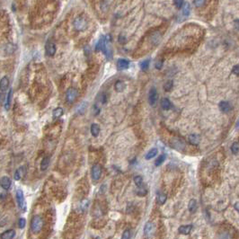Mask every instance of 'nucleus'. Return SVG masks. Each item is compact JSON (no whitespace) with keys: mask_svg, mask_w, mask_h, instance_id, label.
<instances>
[{"mask_svg":"<svg viewBox=\"0 0 239 239\" xmlns=\"http://www.w3.org/2000/svg\"><path fill=\"white\" fill-rule=\"evenodd\" d=\"M171 147L176 150H178V151H181V150H183L185 148V143L181 138H174L171 141Z\"/></svg>","mask_w":239,"mask_h":239,"instance_id":"nucleus-6","label":"nucleus"},{"mask_svg":"<svg viewBox=\"0 0 239 239\" xmlns=\"http://www.w3.org/2000/svg\"><path fill=\"white\" fill-rule=\"evenodd\" d=\"M95 50H102L103 54L106 56L108 59L112 58V50L111 47V37L110 35L107 36H102L100 40L97 42L95 46Z\"/></svg>","mask_w":239,"mask_h":239,"instance_id":"nucleus-1","label":"nucleus"},{"mask_svg":"<svg viewBox=\"0 0 239 239\" xmlns=\"http://www.w3.org/2000/svg\"><path fill=\"white\" fill-rule=\"evenodd\" d=\"M154 232V226L151 222H147L144 228V234L147 237H150Z\"/></svg>","mask_w":239,"mask_h":239,"instance_id":"nucleus-12","label":"nucleus"},{"mask_svg":"<svg viewBox=\"0 0 239 239\" xmlns=\"http://www.w3.org/2000/svg\"><path fill=\"white\" fill-rule=\"evenodd\" d=\"M231 151H232V153L235 154V155L238 153V151H239V143L236 142V143H234V144L231 146Z\"/></svg>","mask_w":239,"mask_h":239,"instance_id":"nucleus-32","label":"nucleus"},{"mask_svg":"<svg viewBox=\"0 0 239 239\" xmlns=\"http://www.w3.org/2000/svg\"><path fill=\"white\" fill-rule=\"evenodd\" d=\"M50 156H45L42 159L41 163V171L47 170V168L49 167V165H50Z\"/></svg>","mask_w":239,"mask_h":239,"instance_id":"nucleus-18","label":"nucleus"},{"mask_svg":"<svg viewBox=\"0 0 239 239\" xmlns=\"http://www.w3.org/2000/svg\"><path fill=\"white\" fill-rule=\"evenodd\" d=\"M130 230L129 229H126L124 232H123L122 236H121V239H129L130 238Z\"/></svg>","mask_w":239,"mask_h":239,"instance_id":"nucleus-34","label":"nucleus"},{"mask_svg":"<svg viewBox=\"0 0 239 239\" xmlns=\"http://www.w3.org/2000/svg\"><path fill=\"white\" fill-rule=\"evenodd\" d=\"M101 175H102V167L99 165H94L91 170V176L93 180L94 181L99 180Z\"/></svg>","mask_w":239,"mask_h":239,"instance_id":"nucleus-7","label":"nucleus"},{"mask_svg":"<svg viewBox=\"0 0 239 239\" xmlns=\"http://www.w3.org/2000/svg\"><path fill=\"white\" fill-rule=\"evenodd\" d=\"M158 98V94H157V91L155 87H152L149 91V94H148V103L150 105H155V103H156Z\"/></svg>","mask_w":239,"mask_h":239,"instance_id":"nucleus-8","label":"nucleus"},{"mask_svg":"<svg viewBox=\"0 0 239 239\" xmlns=\"http://www.w3.org/2000/svg\"><path fill=\"white\" fill-rule=\"evenodd\" d=\"M220 239H229V236L227 233H222V236H220Z\"/></svg>","mask_w":239,"mask_h":239,"instance_id":"nucleus-41","label":"nucleus"},{"mask_svg":"<svg viewBox=\"0 0 239 239\" xmlns=\"http://www.w3.org/2000/svg\"><path fill=\"white\" fill-rule=\"evenodd\" d=\"M192 229L191 225H186V226H181L179 227V232L183 235H189Z\"/></svg>","mask_w":239,"mask_h":239,"instance_id":"nucleus-16","label":"nucleus"},{"mask_svg":"<svg viewBox=\"0 0 239 239\" xmlns=\"http://www.w3.org/2000/svg\"><path fill=\"white\" fill-rule=\"evenodd\" d=\"M77 95H78L77 89H76L74 87H70L66 92V100L68 103H72L76 101Z\"/></svg>","mask_w":239,"mask_h":239,"instance_id":"nucleus-4","label":"nucleus"},{"mask_svg":"<svg viewBox=\"0 0 239 239\" xmlns=\"http://www.w3.org/2000/svg\"><path fill=\"white\" fill-rule=\"evenodd\" d=\"M234 26H235V28H236V30H238V31H239V19L235 21V23H234Z\"/></svg>","mask_w":239,"mask_h":239,"instance_id":"nucleus-42","label":"nucleus"},{"mask_svg":"<svg viewBox=\"0 0 239 239\" xmlns=\"http://www.w3.org/2000/svg\"><path fill=\"white\" fill-rule=\"evenodd\" d=\"M45 50H46V53L48 56H54L55 53H56V45L53 42L51 41H48L46 43V46H45Z\"/></svg>","mask_w":239,"mask_h":239,"instance_id":"nucleus-9","label":"nucleus"},{"mask_svg":"<svg viewBox=\"0 0 239 239\" xmlns=\"http://www.w3.org/2000/svg\"><path fill=\"white\" fill-rule=\"evenodd\" d=\"M16 201H17V204H18L19 209H22L23 211H25L26 203H25V200H24L23 192L21 189H18L16 191Z\"/></svg>","mask_w":239,"mask_h":239,"instance_id":"nucleus-5","label":"nucleus"},{"mask_svg":"<svg viewBox=\"0 0 239 239\" xmlns=\"http://www.w3.org/2000/svg\"><path fill=\"white\" fill-rule=\"evenodd\" d=\"M0 88H1V94H2V97H3V94L6 92L7 88L9 87V79H8L7 76H4L2 79H1V82H0Z\"/></svg>","mask_w":239,"mask_h":239,"instance_id":"nucleus-10","label":"nucleus"},{"mask_svg":"<svg viewBox=\"0 0 239 239\" xmlns=\"http://www.w3.org/2000/svg\"><path fill=\"white\" fill-rule=\"evenodd\" d=\"M161 107L163 108V110L168 111V110H170L172 108V103L167 98H164L161 101Z\"/></svg>","mask_w":239,"mask_h":239,"instance_id":"nucleus-19","label":"nucleus"},{"mask_svg":"<svg viewBox=\"0 0 239 239\" xmlns=\"http://www.w3.org/2000/svg\"><path fill=\"white\" fill-rule=\"evenodd\" d=\"M15 236V231L13 229L6 230L1 234V239H14Z\"/></svg>","mask_w":239,"mask_h":239,"instance_id":"nucleus-14","label":"nucleus"},{"mask_svg":"<svg viewBox=\"0 0 239 239\" xmlns=\"http://www.w3.org/2000/svg\"><path fill=\"white\" fill-rule=\"evenodd\" d=\"M233 73L235 74V75H236V76H239V65H237V66H235L234 67H233Z\"/></svg>","mask_w":239,"mask_h":239,"instance_id":"nucleus-38","label":"nucleus"},{"mask_svg":"<svg viewBox=\"0 0 239 239\" xmlns=\"http://www.w3.org/2000/svg\"><path fill=\"white\" fill-rule=\"evenodd\" d=\"M166 199H167V196L165 195V193H158V196H157V202H158L160 205L165 204V202L166 201Z\"/></svg>","mask_w":239,"mask_h":239,"instance_id":"nucleus-29","label":"nucleus"},{"mask_svg":"<svg viewBox=\"0 0 239 239\" xmlns=\"http://www.w3.org/2000/svg\"><path fill=\"white\" fill-rule=\"evenodd\" d=\"M174 4L177 8H181V7H183V5L184 4V2L180 0V1H174Z\"/></svg>","mask_w":239,"mask_h":239,"instance_id":"nucleus-37","label":"nucleus"},{"mask_svg":"<svg viewBox=\"0 0 239 239\" xmlns=\"http://www.w3.org/2000/svg\"><path fill=\"white\" fill-rule=\"evenodd\" d=\"M26 225V220L23 218H21L19 220H18V227L19 228H23Z\"/></svg>","mask_w":239,"mask_h":239,"instance_id":"nucleus-36","label":"nucleus"},{"mask_svg":"<svg viewBox=\"0 0 239 239\" xmlns=\"http://www.w3.org/2000/svg\"><path fill=\"white\" fill-rule=\"evenodd\" d=\"M31 231L33 234H39L43 227V220L40 216H34L31 220Z\"/></svg>","mask_w":239,"mask_h":239,"instance_id":"nucleus-2","label":"nucleus"},{"mask_svg":"<svg viewBox=\"0 0 239 239\" xmlns=\"http://www.w3.org/2000/svg\"><path fill=\"white\" fill-rule=\"evenodd\" d=\"M193 4L197 7H200L206 4V1H204V0H195V1H193Z\"/></svg>","mask_w":239,"mask_h":239,"instance_id":"nucleus-35","label":"nucleus"},{"mask_svg":"<svg viewBox=\"0 0 239 239\" xmlns=\"http://www.w3.org/2000/svg\"><path fill=\"white\" fill-rule=\"evenodd\" d=\"M219 109L223 112H228L230 111V109H231V107H230V104L227 102L223 101L219 103Z\"/></svg>","mask_w":239,"mask_h":239,"instance_id":"nucleus-21","label":"nucleus"},{"mask_svg":"<svg viewBox=\"0 0 239 239\" xmlns=\"http://www.w3.org/2000/svg\"><path fill=\"white\" fill-rule=\"evenodd\" d=\"M96 239H101V238H100V237H97Z\"/></svg>","mask_w":239,"mask_h":239,"instance_id":"nucleus-45","label":"nucleus"},{"mask_svg":"<svg viewBox=\"0 0 239 239\" xmlns=\"http://www.w3.org/2000/svg\"><path fill=\"white\" fill-rule=\"evenodd\" d=\"M125 83L124 82H122L121 80L117 81L116 83H115V85H114V88H115V91H116L117 93H121L123 90L125 89Z\"/></svg>","mask_w":239,"mask_h":239,"instance_id":"nucleus-17","label":"nucleus"},{"mask_svg":"<svg viewBox=\"0 0 239 239\" xmlns=\"http://www.w3.org/2000/svg\"><path fill=\"white\" fill-rule=\"evenodd\" d=\"M173 85H174V83H173V81H171V80H169V81H167L165 84V86H164V89L165 90V91H170L172 88H173Z\"/></svg>","mask_w":239,"mask_h":239,"instance_id":"nucleus-33","label":"nucleus"},{"mask_svg":"<svg viewBox=\"0 0 239 239\" xmlns=\"http://www.w3.org/2000/svg\"><path fill=\"white\" fill-rule=\"evenodd\" d=\"M236 128H237V129H239V121L236 122Z\"/></svg>","mask_w":239,"mask_h":239,"instance_id":"nucleus-44","label":"nucleus"},{"mask_svg":"<svg viewBox=\"0 0 239 239\" xmlns=\"http://www.w3.org/2000/svg\"><path fill=\"white\" fill-rule=\"evenodd\" d=\"M149 64H150V59H149L144 60L143 62H141V64H140L141 69H142V70H147L148 68V67H149Z\"/></svg>","mask_w":239,"mask_h":239,"instance_id":"nucleus-31","label":"nucleus"},{"mask_svg":"<svg viewBox=\"0 0 239 239\" xmlns=\"http://www.w3.org/2000/svg\"><path fill=\"white\" fill-rule=\"evenodd\" d=\"M11 97H12V89H9V91H8V93L6 96V103H5V109L6 110H8L10 107Z\"/></svg>","mask_w":239,"mask_h":239,"instance_id":"nucleus-24","label":"nucleus"},{"mask_svg":"<svg viewBox=\"0 0 239 239\" xmlns=\"http://www.w3.org/2000/svg\"><path fill=\"white\" fill-rule=\"evenodd\" d=\"M234 207H235V209H236V211H238V212H239V202H236Z\"/></svg>","mask_w":239,"mask_h":239,"instance_id":"nucleus-43","label":"nucleus"},{"mask_svg":"<svg viewBox=\"0 0 239 239\" xmlns=\"http://www.w3.org/2000/svg\"><path fill=\"white\" fill-rule=\"evenodd\" d=\"M63 112H64L63 108H61V107H57L56 109H54V110H53V112H52L53 118H54V119H59V118H60L61 116H62Z\"/></svg>","mask_w":239,"mask_h":239,"instance_id":"nucleus-20","label":"nucleus"},{"mask_svg":"<svg viewBox=\"0 0 239 239\" xmlns=\"http://www.w3.org/2000/svg\"><path fill=\"white\" fill-rule=\"evenodd\" d=\"M119 41H120L121 43V41H122V43H125V41H126L125 37L122 36V35H120V36H119Z\"/></svg>","mask_w":239,"mask_h":239,"instance_id":"nucleus-40","label":"nucleus"},{"mask_svg":"<svg viewBox=\"0 0 239 239\" xmlns=\"http://www.w3.org/2000/svg\"><path fill=\"white\" fill-rule=\"evenodd\" d=\"M165 158H166V155H165V154H162V155L159 156L157 157V159L156 160V162H155L156 166H159V165H161L165 162Z\"/></svg>","mask_w":239,"mask_h":239,"instance_id":"nucleus-30","label":"nucleus"},{"mask_svg":"<svg viewBox=\"0 0 239 239\" xmlns=\"http://www.w3.org/2000/svg\"><path fill=\"white\" fill-rule=\"evenodd\" d=\"M190 10H191V8H190V5L189 4H186L183 8V11H182V14H181V16H182V18L184 19V18H186V17H188L189 14H190Z\"/></svg>","mask_w":239,"mask_h":239,"instance_id":"nucleus-26","label":"nucleus"},{"mask_svg":"<svg viewBox=\"0 0 239 239\" xmlns=\"http://www.w3.org/2000/svg\"><path fill=\"white\" fill-rule=\"evenodd\" d=\"M189 141L190 143L192 144V145H198L199 142H200V138L198 135H195V134H191L189 136Z\"/></svg>","mask_w":239,"mask_h":239,"instance_id":"nucleus-28","label":"nucleus"},{"mask_svg":"<svg viewBox=\"0 0 239 239\" xmlns=\"http://www.w3.org/2000/svg\"><path fill=\"white\" fill-rule=\"evenodd\" d=\"M100 133V127L98 124H96V123H93L91 125V134L94 136V137H97Z\"/></svg>","mask_w":239,"mask_h":239,"instance_id":"nucleus-22","label":"nucleus"},{"mask_svg":"<svg viewBox=\"0 0 239 239\" xmlns=\"http://www.w3.org/2000/svg\"><path fill=\"white\" fill-rule=\"evenodd\" d=\"M73 25H74V28L76 30V31H84L86 29L87 27V21L82 16H78L74 20L73 22Z\"/></svg>","mask_w":239,"mask_h":239,"instance_id":"nucleus-3","label":"nucleus"},{"mask_svg":"<svg viewBox=\"0 0 239 239\" xmlns=\"http://www.w3.org/2000/svg\"><path fill=\"white\" fill-rule=\"evenodd\" d=\"M134 183L136 184V186L138 187V189L144 187L143 186V179L140 175H137L134 177Z\"/></svg>","mask_w":239,"mask_h":239,"instance_id":"nucleus-27","label":"nucleus"},{"mask_svg":"<svg viewBox=\"0 0 239 239\" xmlns=\"http://www.w3.org/2000/svg\"><path fill=\"white\" fill-rule=\"evenodd\" d=\"M129 67V61L124 59H120L117 61V68L119 70H124Z\"/></svg>","mask_w":239,"mask_h":239,"instance_id":"nucleus-11","label":"nucleus"},{"mask_svg":"<svg viewBox=\"0 0 239 239\" xmlns=\"http://www.w3.org/2000/svg\"><path fill=\"white\" fill-rule=\"evenodd\" d=\"M157 153H158V149L157 148H151L149 150V151L147 153V155H146V156H145V158L147 159V160H149V159H151V158H153V157H155L156 155H157Z\"/></svg>","mask_w":239,"mask_h":239,"instance_id":"nucleus-23","label":"nucleus"},{"mask_svg":"<svg viewBox=\"0 0 239 239\" xmlns=\"http://www.w3.org/2000/svg\"><path fill=\"white\" fill-rule=\"evenodd\" d=\"M163 67V60H160V61H158V62H156V68L157 69H161Z\"/></svg>","mask_w":239,"mask_h":239,"instance_id":"nucleus-39","label":"nucleus"},{"mask_svg":"<svg viewBox=\"0 0 239 239\" xmlns=\"http://www.w3.org/2000/svg\"><path fill=\"white\" fill-rule=\"evenodd\" d=\"M197 201L196 200H191L190 202H189V205H188V209H189V211L193 213V212H195L196 209H197Z\"/></svg>","mask_w":239,"mask_h":239,"instance_id":"nucleus-25","label":"nucleus"},{"mask_svg":"<svg viewBox=\"0 0 239 239\" xmlns=\"http://www.w3.org/2000/svg\"><path fill=\"white\" fill-rule=\"evenodd\" d=\"M25 173H26V170H25V168L23 166L22 167H19L18 169H17L14 173V180L16 181H18L20 180L21 178H23V177L25 175Z\"/></svg>","mask_w":239,"mask_h":239,"instance_id":"nucleus-13","label":"nucleus"},{"mask_svg":"<svg viewBox=\"0 0 239 239\" xmlns=\"http://www.w3.org/2000/svg\"><path fill=\"white\" fill-rule=\"evenodd\" d=\"M11 180L9 177H7V176H4L2 177V179H1V186L4 190H8L10 188L11 186Z\"/></svg>","mask_w":239,"mask_h":239,"instance_id":"nucleus-15","label":"nucleus"}]
</instances>
